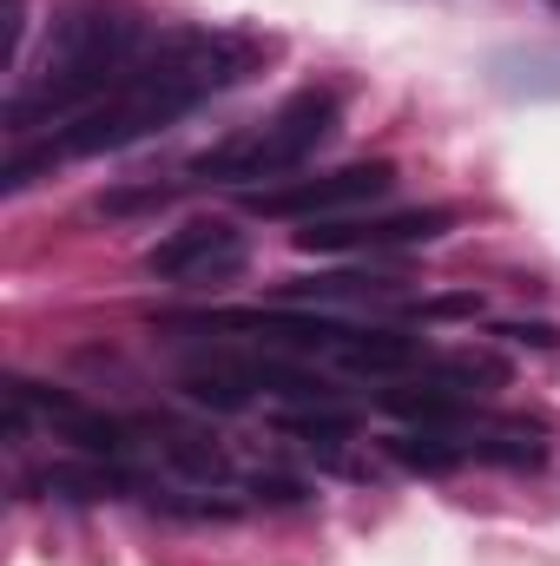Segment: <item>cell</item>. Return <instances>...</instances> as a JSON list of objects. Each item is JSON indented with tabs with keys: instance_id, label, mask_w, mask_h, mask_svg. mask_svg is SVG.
Listing matches in <instances>:
<instances>
[{
	"instance_id": "cell-5",
	"label": "cell",
	"mask_w": 560,
	"mask_h": 566,
	"mask_svg": "<svg viewBox=\"0 0 560 566\" xmlns=\"http://www.w3.org/2000/svg\"><path fill=\"white\" fill-rule=\"evenodd\" d=\"M455 224V211H442V205H428V211H390V218H356V211H343V218H317V224H303L297 231V251H409V244H435L442 231Z\"/></svg>"
},
{
	"instance_id": "cell-2",
	"label": "cell",
	"mask_w": 560,
	"mask_h": 566,
	"mask_svg": "<svg viewBox=\"0 0 560 566\" xmlns=\"http://www.w3.org/2000/svg\"><path fill=\"white\" fill-rule=\"evenodd\" d=\"M152 53L145 13L126 0H73L53 20L46 66H86V73H133Z\"/></svg>"
},
{
	"instance_id": "cell-9",
	"label": "cell",
	"mask_w": 560,
	"mask_h": 566,
	"mask_svg": "<svg viewBox=\"0 0 560 566\" xmlns=\"http://www.w3.org/2000/svg\"><path fill=\"white\" fill-rule=\"evenodd\" d=\"M336 363L350 376H409L422 363L416 336H396V329H350V343L336 349Z\"/></svg>"
},
{
	"instance_id": "cell-13",
	"label": "cell",
	"mask_w": 560,
	"mask_h": 566,
	"mask_svg": "<svg viewBox=\"0 0 560 566\" xmlns=\"http://www.w3.org/2000/svg\"><path fill=\"white\" fill-rule=\"evenodd\" d=\"M468 454L475 461H501V468H541L548 461V441L535 428H488V434L468 441Z\"/></svg>"
},
{
	"instance_id": "cell-21",
	"label": "cell",
	"mask_w": 560,
	"mask_h": 566,
	"mask_svg": "<svg viewBox=\"0 0 560 566\" xmlns=\"http://www.w3.org/2000/svg\"><path fill=\"white\" fill-rule=\"evenodd\" d=\"M548 7H560V0H548Z\"/></svg>"
},
{
	"instance_id": "cell-10",
	"label": "cell",
	"mask_w": 560,
	"mask_h": 566,
	"mask_svg": "<svg viewBox=\"0 0 560 566\" xmlns=\"http://www.w3.org/2000/svg\"><path fill=\"white\" fill-rule=\"evenodd\" d=\"M33 488H46V494H60V501H113V494H126V488H139L126 468H113L106 454H93V461H53Z\"/></svg>"
},
{
	"instance_id": "cell-20",
	"label": "cell",
	"mask_w": 560,
	"mask_h": 566,
	"mask_svg": "<svg viewBox=\"0 0 560 566\" xmlns=\"http://www.w3.org/2000/svg\"><path fill=\"white\" fill-rule=\"evenodd\" d=\"M501 336H508V343H521V349H560L554 323H501Z\"/></svg>"
},
{
	"instance_id": "cell-17",
	"label": "cell",
	"mask_w": 560,
	"mask_h": 566,
	"mask_svg": "<svg viewBox=\"0 0 560 566\" xmlns=\"http://www.w3.org/2000/svg\"><path fill=\"white\" fill-rule=\"evenodd\" d=\"M416 316H422V323H455V316H481V296H475V290H442V296H422Z\"/></svg>"
},
{
	"instance_id": "cell-19",
	"label": "cell",
	"mask_w": 560,
	"mask_h": 566,
	"mask_svg": "<svg viewBox=\"0 0 560 566\" xmlns=\"http://www.w3.org/2000/svg\"><path fill=\"white\" fill-rule=\"evenodd\" d=\"M172 198V185H152V191H113V198H100V211L106 218H133V211H145V205H165Z\"/></svg>"
},
{
	"instance_id": "cell-15",
	"label": "cell",
	"mask_w": 560,
	"mask_h": 566,
	"mask_svg": "<svg viewBox=\"0 0 560 566\" xmlns=\"http://www.w3.org/2000/svg\"><path fill=\"white\" fill-rule=\"evenodd\" d=\"M278 428L297 434V441H310V448H336V441L356 434V416L336 409V402H323V409H290V416H278Z\"/></svg>"
},
{
	"instance_id": "cell-18",
	"label": "cell",
	"mask_w": 560,
	"mask_h": 566,
	"mask_svg": "<svg viewBox=\"0 0 560 566\" xmlns=\"http://www.w3.org/2000/svg\"><path fill=\"white\" fill-rule=\"evenodd\" d=\"M245 488H251L258 507H303V501H310V488H303V481H283V474H251Z\"/></svg>"
},
{
	"instance_id": "cell-12",
	"label": "cell",
	"mask_w": 560,
	"mask_h": 566,
	"mask_svg": "<svg viewBox=\"0 0 560 566\" xmlns=\"http://www.w3.org/2000/svg\"><path fill=\"white\" fill-rule=\"evenodd\" d=\"M383 448H390V461H403V468H416V474H455V468L468 461V441L435 434V428H422V434H390Z\"/></svg>"
},
{
	"instance_id": "cell-4",
	"label": "cell",
	"mask_w": 560,
	"mask_h": 566,
	"mask_svg": "<svg viewBox=\"0 0 560 566\" xmlns=\"http://www.w3.org/2000/svg\"><path fill=\"white\" fill-rule=\"evenodd\" d=\"M251 264V244L231 231V224H185L172 238H158L145 251V277L158 283H185V290H211V283H231Z\"/></svg>"
},
{
	"instance_id": "cell-1",
	"label": "cell",
	"mask_w": 560,
	"mask_h": 566,
	"mask_svg": "<svg viewBox=\"0 0 560 566\" xmlns=\"http://www.w3.org/2000/svg\"><path fill=\"white\" fill-rule=\"evenodd\" d=\"M330 133H336V93L303 86V93L283 99L258 133H238V139L211 145L191 165V178H225V185H238V178H283V171H297Z\"/></svg>"
},
{
	"instance_id": "cell-7",
	"label": "cell",
	"mask_w": 560,
	"mask_h": 566,
	"mask_svg": "<svg viewBox=\"0 0 560 566\" xmlns=\"http://www.w3.org/2000/svg\"><path fill=\"white\" fill-rule=\"evenodd\" d=\"M178 389L198 402V409H218V416H231V409H245L265 382H258V356H211V363H198V369H185L178 376Z\"/></svg>"
},
{
	"instance_id": "cell-8",
	"label": "cell",
	"mask_w": 560,
	"mask_h": 566,
	"mask_svg": "<svg viewBox=\"0 0 560 566\" xmlns=\"http://www.w3.org/2000/svg\"><path fill=\"white\" fill-rule=\"evenodd\" d=\"M383 409H390V416H403V422L435 428V434H462V422H468V396H462V389H448L442 376L383 389Z\"/></svg>"
},
{
	"instance_id": "cell-11",
	"label": "cell",
	"mask_w": 560,
	"mask_h": 566,
	"mask_svg": "<svg viewBox=\"0 0 560 566\" xmlns=\"http://www.w3.org/2000/svg\"><path fill=\"white\" fill-rule=\"evenodd\" d=\"M283 303H403V290H396V277H356V271H336V277L283 283Z\"/></svg>"
},
{
	"instance_id": "cell-6",
	"label": "cell",
	"mask_w": 560,
	"mask_h": 566,
	"mask_svg": "<svg viewBox=\"0 0 560 566\" xmlns=\"http://www.w3.org/2000/svg\"><path fill=\"white\" fill-rule=\"evenodd\" d=\"M205 329H251L271 349H297V356H336L350 343V323L323 316V310H231V316H218Z\"/></svg>"
},
{
	"instance_id": "cell-3",
	"label": "cell",
	"mask_w": 560,
	"mask_h": 566,
	"mask_svg": "<svg viewBox=\"0 0 560 566\" xmlns=\"http://www.w3.org/2000/svg\"><path fill=\"white\" fill-rule=\"evenodd\" d=\"M396 191V165L370 158V165H343V171H323V178H290V185H265V191H245V205L258 218H343L370 198H390Z\"/></svg>"
},
{
	"instance_id": "cell-16",
	"label": "cell",
	"mask_w": 560,
	"mask_h": 566,
	"mask_svg": "<svg viewBox=\"0 0 560 566\" xmlns=\"http://www.w3.org/2000/svg\"><path fill=\"white\" fill-rule=\"evenodd\" d=\"M158 448H165V461H172L178 474H191V481H225V474H231L225 454H218L211 441H198V434H165Z\"/></svg>"
},
{
	"instance_id": "cell-14",
	"label": "cell",
	"mask_w": 560,
	"mask_h": 566,
	"mask_svg": "<svg viewBox=\"0 0 560 566\" xmlns=\"http://www.w3.org/2000/svg\"><path fill=\"white\" fill-rule=\"evenodd\" d=\"M448 389H462V396H488V389H508V363L501 356H488V349H462V356H442V369H435Z\"/></svg>"
}]
</instances>
